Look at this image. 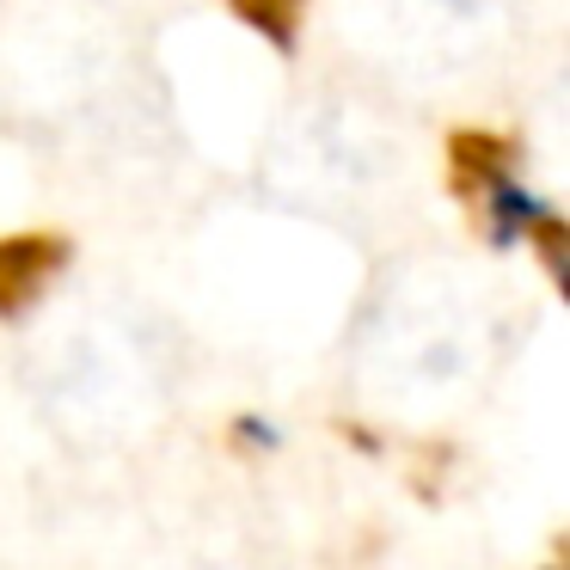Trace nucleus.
<instances>
[{"instance_id":"f257e3e1","label":"nucleus","mask_w":570,"mask_h":570,"mask_svg":"<svg viewBox=\"0 0 570 570\" xmlns=\"http://www.w3.org/2000/svg\"><path fill=\"white\" fill-rule=\"evenodd\" d=\"M62 264H68V239H56V234L0 239V320H19V313L56 283Z\"/></svg>"},{"instance_id":"f03ea898","label":"nucleus","mask_w":570,"mask_h":570,"mask_svg":"<svg viewBox=\"0 0 570 570\" xmlns=\"http://www.w3.org/2000/svg\"><path fill=\"white\" fill-rule=\"evenodd\" d=\"M546 570H564V564H558V558H552V564H546Z\"/></svg>"}]
</instances>
